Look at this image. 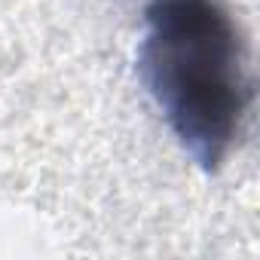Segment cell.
<instances>
[{"label":"cell","instance_id":"cell-1","mask_svg":"<svg viewBox=\"0 0 260 260\" xmlns=\"http://www.w3.org/2000/svg\"><path fill=\"white\" fill-rule=\"evenodd\" d=\"M144 22L138 74L181 147L211 172L251 101L239 28L217 0H150Z\"/></svg>","mask_w":260,"mask_h":260}]
</instances>
